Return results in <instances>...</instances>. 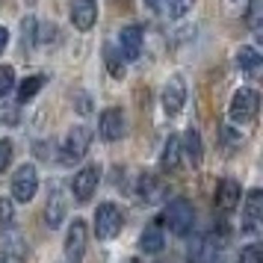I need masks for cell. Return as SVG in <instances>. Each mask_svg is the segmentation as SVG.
<instances>
[{"label": "cell", "instance_id": "cell-1", "mask_svg": "<svg viewBox=\"0 0 263 263\" xmlns=\"http://www.w3.org/2000/svg\"><path fill=\"white\" fill-rule=\"evenodd\" d=\"M257 109H260V95L254 89H237L234 98H231L228 116H231L234 124H249V121H254Z\"/></svg>", "mask_w": 263, "mask_h": 263}, {"label": "cell", "instance_id": "cell-2", "mask_svg": "<svg viewBox=\"0 0 263 263\" xmlns=\"http://www.w3.org/2000/svg\"><path fill=\"white\" fill-rule=\"evenodd\" d=\"M163 222L168 225L172 234L186 237L192 231V222H195V210H192V204L186 198H175V201H168L166 213H163Z\"/></svg>", "mask_w": 263, "mask_h": 263}, {"label": "cell", "instance_id": "cell-3", "mask_svg": "<svg viewBox=\"0 0 263 263\" xmlns=\"http://www.w3.org/2000/svg\"><path fill=\"white\" fill-rule=\"evenodd\" d=\"M121 225H124V216L116 204H101L95 210V237L98 239H116L121 234Z\"/></svg>", "mask_w": 263, "mask_h": 263}, {"label": "cell", "instance_id": "cell-4", "mask_svg": "<svg viewBox=\"0 0 263 263\" xmlns=\"http://www.w3.org/2000/svg\"><path fill=\"white\" fill-rule=\"evenodd\" d=\"M89 145H92V130L83 127V124H80V127H71L68 136H65V142H62L60 160L65 163V166H71V163H77V160H83L86 157Z\"/></svg>", "mask_w": 263, "mask_h": 263}, {"label": "cell", "instance_id": "cell-5", "mask_svg": "<svg viewBox=\"0 0 263 263\" xmlns=\"http://www.w3.org/2000/svg\"><path fill=\"white\" fill-rule=\"evenodd\" d=\"M36 190H39V172H36V166L27 163V166H21L12 175V198L27 204L36 198Z\"/></svg>", "mask_w": 263, "mask_h": 263}, {"label": "cell", "instance_id": "cell-6", "mask_svg": "<svg viewBox=\"0 0 263 263\" xmlns=\"http://www.w3.org/2000/svg\"><path fill=\"white\" fill-rule=\"evenodd\" d=\"M98 180H101V168L98 166H83L71 180V192H74V201L86 204L98 190Z\"/></svg>", "mask_w": 263, "mask_h": 263}, {"label": "cell", "instance_id": "cell-7", "mask_svg": "<svg viewBox=\"0 0 263 263\" xmlns=\"http://www.w3.org/2000/svg\"><path fill=\"white\" fill-rule=\"evenodd\" d=\"M98 133L104 142H116L124 136V116H121L119 107H109L101 112V121H98Z\"/></svg>", "mask_w": 263, "mask_h": 263}, {"label": "cell", "instance_id": "cell-8", "mask_svg": "<svg viewBox=\"0 0 263 263\" xmlns=\"http://www.w3.org/2000/svg\"><path fill=\"white\" fill-rule=\"evenodd\" d=\"M186 104V83H183V77H168L166 89H163V109H166L168 116H178L180 109Z\"/></svg>", "mask_w": 263, "mask_h": 263}, {"label": "cell", "instance_id": "cell-9", "mask_svg": "<svg viewBox=\"0 0 263 263\" xmlns=\"http://www.w3.org/2000/svg\"><path fill=\"white\" fill-rule=\"evenodd\" d=\"M86 254V222L83 219H74L68 228V237H65V257L71 263H80Z\"/></svg>", "mask_w": 263, "mask_h": 263}, {"label": "cell", "instance_id": "cell-10", "mask_svg": "<svg viewBox=\"0 0 263 263\" xmlns=\"http://www.w3.org/2000/svg\"><path fill=\"white\" fill-rule=\"evenodd\" d=\"M119 53L124 60H139V53H142V27L139 24H130L124 27L119 33Z\"/></svg>", "mask_w": 263, "mask_h": 263}, {"label": "cell", "instance_id": "cell-11", "mask_svg": "<svg viewBox=\"0 0 263 263\" xmlns=\"http://www.w3.org/2000/svg\"><path fill=\"white\" fill-rule=\"evenodd\" d=\"M263 222V192L251 190L249 198H246V210H242V231L254 234Z\"/></svg>", "mask_w": 263, "mask_h": 263}, {"label": "cell", "instance_id": "cell-12", "mask_svg": "<svg viewBox=\"0 0 263 263\" xmlns=\"http://www.w3.org/2000/svg\"><path fill=\"white\" fill-rule=\"evenodd\" d=\"M98 21V3L95 0H74L71 3V24L86 33V30H92V24Z\"/></svg>", "mask_w": 263, "mask_h": 263}, {"label": "cell", "instance_id": "cell-13", "mask_svg": "<svg viewBox=\"0 0 263 263\" xmlns=\"http://www.w3.org/2000/svg\"><path fill=\"white\" fill-rule=\"evenodd\" d=\"M190 263H222L219 242H213V237H198L190 249Z\"/></svg>", "mask_w": 263, "mask_h": 263}, {"label": "cell", "instance_id": "cell-14", "mask_svg": "<svg viewBox=\"0 0 263 263\" xmlns=\"http://www.w3.org/2000/svg\"><path fill=\"white\" fill-rule=\"evenodd\" d=\"M237 204H239V183L225 178L219 183V190H216V207L222 213H231V210H237Z\"/></svg>", "mask_w": 263, "mask_h": 263}, {"label": "cell", "instance_id": "cell-15", "mask_svg": "<svg viewBox=\"0 0 263 263\" xmlns=\"http://www.w3.org/2000/svg\"><path fill=\"white\" fill-rule=\"evenodd\" d=\"M62 219H65V198H62L60 186H53L50 190V198H48V207H45V225L53 231V228L62 225Z\"/></svg>", "mask_w": 263, "mask_h": 263}, {"label": "cell", "instance_id": "cell-16", "mask_svg": "<svg viewBox=\"0 0 263 263\" xmlns=\"http://www.w3.org/2000/svg\"><path fill=\"white\" fill-rule=\"evenodd\" d=\"M237 65H239V71L246 74V77H257V74H260V68H263L260 50L251 48V45L239 48V50H237Z\"/></svg>", "mask_w": 263, "mask_h": 263}, {"label": "cell", "instance_id": "cell-17", "mask_svg": "<svg viewBox=\"0 0 263 263\" xmlns=\"http://www.w3.org/2000/svg\"><path fill=\"white\" fill-rule=\"evenodd\" d=\"M163 195H166V183L157 178V175H142V178H139V198H142L145 204L163 201Z\"/></svg>", "mask_w": 263, "mask_h": 263}, {"label": "cell", "instance_id": "cell-18", "mask_svg": "<svg viewBox=\"0 0 263 263\" xmlns=\"http://www.w3.org/2000/svg\"><path fill=\"white\" fill-rule=\"evenodd\" d=\"M160 166L166 172H178L180 168V139L178 136H168L166 148H163V157H160Z\"/></svg>", "mask_w": 263, "mask_h": 263}, {"label": "cell", "instance_id": "cell-19", "mask_svg": "<svg viewBox=\"0 0 263 263\" xmlns=\"http://www.w3.org/2000/svg\"><path fill=\"white\" fill-rule=\"evenodd\" d=\"M163 246H166V239H163V231H160V225L145 228L142 237H139V249H142L145 254H157Z\"/></svg>", "mask_w": 263, "mask_h": 263}, {"label": "cell", "instance_id": "cell-20", "mask_svg": "<svg viewBox=\"0 0 263 263\" xmlns=\"http://www.w3.org/2000/svg\"><path fill=\"white\" fill-rule=\"evenodd\" d=\"M260 24H263V0H249V9H246V27L251 33L260 36Z\"/></svg>", "mask_w": 263, "mask_h": 263}, {"label": "cell", "instance_id": "cell-21", "mask_svg": "<svg viewBox=\"0 0 263 263\" xmlns=\"http://www.w3.org/2000/svg\"><path fill=\"white\" fill-rule=\"evenodd\" d=\"M183 148H186V157H190L192 163L198 166V163H201V136H198V130H195V127H190V130H186V136H183Z\"/></svg>", "mask_w": 263, "mask_h": 263}, {"label": "cell", "instance_id": "cell-22", "mask_svg": "<svg viewBox=\"0 0 263 263\" xmlns=\"http://www.w3.org/2000/svg\"><path fill=\"white\" fill-rule=\"evenodd\" d=\"M45 86V77L42 74H36V77H27L24 83H21V89H18V104H27L30 98H36V92Z\"/></svg>", "mask_w": 263, "mask_h": 263}, {"label": "cell", "instance_id": "cell-23", "mask_svg": "<svg viewBox=\"0 0 263 263\" xmlns=\"http://www.w3.org/2000/svg\"><path fill=\"white\" fill-rule=\"evenodd\" d=\"M36 30H39V21L33 15H27L21 21V45H24V50L36 48Z\"/></svg>", "mask_w": 263, "mask_h": 263}, {"label": "cell", "instance_id": "cell-24", "mask_svg": "<svg viewBox=\"0 0 263 263\" xmlns=\"http://www.w3.org/2000/svg\"><path fill=\"white\" fill-rule=\"evenodd\" d=\"M15 89V68L12 65H0V98L12 95Z\"/></svg>", "mask_w": 263, "mask_h": 263}, {"label": "cell", "instance_id": "cell-25", "mask_svg": "<svg viewBox=\"0 0 263 263\" xmlns=\"http://www.w3.org/2000/svg\"><path fill=\"white\" fill-rule=\"evenodd\" d=\"M239 263H263V249L257 242L246 246V249L239 251Z\"/></svg>", "mask_w": 263, "mask_h": 263}, {"label": "cell", "instance_id": "cell-26", "mask_svg": "<svg viewBox=\"0 0 263 263\" xmlns=\"http://www.w3.org/2000/svg\"><path fill=\"white\" fill-rule=\"evenodd\" d=\"M12 154H15V148L9 139H0V172H6L9 168V163H12Z\"/></svg>", "mask_w": 263, "mask_h": 263}, {"label": "cell", "instance_id": "cell-27", "mask_svg": "<svg viewBox=\"0 0 263 263\" xmlns=\"http://www.w3.org/2000/svg\"><path fill=\"white\" fill-rule=\"evenodd\" d=\"M192 3L195 0H168V15L172 18H180V15H186L192 9Z\"/></svg>", "mask_w": 263, "mask_h": 263}, {"label": "cell", "instance_id": "cell-28", "mask_svg": "<svg viewBox=\"0 0 263 263\" xmlns=\"http://www.w3.org/2000/svg\"><path fill=\"white\" fill-rule=\"evenodd\" d=\"M0 222L3 225L12 222V198H0Z\"/></svg>", "mask_w": 263, "mask_h": 263}, {"label": "cell", "instance_id": "cell-29", "mask_svg": "<svg viewBox=\"0 0 263 263\" xmlns=\"http://www.w3.org/2000/svg\"><path fill=\"white\" fill-rule=\"evenodd\" d=\"M0 121H6V124H18V109L15 107H3L0 109Z\"/></svg>", "mask_w": 263, "mask_h": 263}, {"label": "cell", "instance_id": "cell-30", "mask_svg": "<svg viewBox=\"0 0 263 263\" xmlns=\"http://www.w3.org/2000/svg\"><path fill=\"white\" fill-rule=\"evenodd\" d=\"M6 42H9V33H6V27H0V53L6 50Z\"/></svg>", "mask_w": 263, "mask_h": 263}, {"label": "cell", "instance_id": "cell-31", "mask_svg": "<svg viewBox=\"0 0 263 263\" xmlns=\"http://www.w3.org/2000/svg\"><path fill=\"white\" fill-rule=\"evenodd\" d=\"M145 3H148L151 9H160V6H163V0H145Z\"/></svg>", "mask_w": 263, "mask_h": 263}, {"label": "cell", "instance_id": "cell-32", "mask_svg": "<svg viewBox=\"0 0 263 263\" xmlns=\"http://www.w3.org/2000/svg\"><path fill=\"white\" fill-rule=\"evenodd\" d=\"M121 263H142L139 257H127V260H121Z\"/></svg>", "mask_w": 263, "mask_h": 263}, {"label": "cell", "instance_id": "cell-33", "mask_svg": "<svg viewBox=\"0 0 263 263\" xmlns=\"http://www.w3.org/2000/svg\"><path fill=\"white\" fill-rule=\"evenodd\" d=\"M0 263H6V257H3V254H0Z\"/></svg>", "mask_w": 263, "mask_h": 263}, {"label": "cell", "instance_id": "cell-34", "mask_svg": "<svg viewBox=\"0 0 263 263\" xmlns=\"http://www.w3.org/2000/svg\"><path fill=\"white\" fill-rule=\"evenodd\" d=\"M231 3H239V0H231Z\"/></svg>", "mask_w": 263, "mask_h": 263}, {"label": "cell", "instance_id": "cell-35", "mask_svg": "<svg viewBox=\"0 0 263 263\" xmlns=\"http://www.w3.org/2000/svg\"><path fill=\"white\" fill-rule=\"evenodd\" d=\"M27 3H33V0H27Z\"/></svg>", "mask_w": 263, "mask_h": 263}]
</instances>
